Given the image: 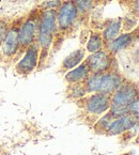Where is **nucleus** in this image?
I'll list each match as a JSON object with an SVG mask.
<instances>
[{"mask_svg": "<svg viewBox=\"0 0 139 155\" xmlns=\"http://www.w3.org/2000/svg\"><path fill=\"white\" fill-rule=\"evenodd\" d=\"M57 10H44L38 21L37 44L40 48V58L45 60L53 45L57 31Z\"/></svg>", "mask_w": 139, "mask_h": 155, "instance_id": "obj_1", "label": "nucleus"}, {"mask_svg": "<svg viewBox=\"0 0 139 155\" xmlns=\"http://www.w3.org/2000/svg\"><path fill=\"white\" fill-rule=\"evenodd\" d=\"M136 97H138L137 87L133 82L124 81L110 97V116L119 118L127 114V106Z\"/></svg>", "mask_w": 139, "mask_h": 155, "instance_id": "obj_2", "label": "nucleus"}, {"mask_svg": "<svg viewBox=\"0 0 139 155\" xmlns=\"http://www.w3.org/2000/svg\"><path fill=\"white\" fill-rule=\"evenodd\" d=\"M114 62V55L106 49H101L95 53L90 54L84 60V63L89 68L90 74L105 73L110 71Z\"/></svg>", "mask_w": 139, "mask_h": 155, "instance_id": "obj_3", "label": "nucleus"}, {"mask_svg": "<svg viewBox=\"0 0 139 155\" xmlns=\"http://www.w3.org/2000/svg\"><path fill=\"white\" fill-rule=\"evenodd\" d=\"M57 12V25L58 29L66 31L75 23L78 15V10L76 8L74 0H68L61 3Z\"/></svg>", "mask_w": 139, "mask_h": 155, "instance_id": "obj_4", "label": "nucleus"}, {"mask_svg": "<svg viewBox=\"0 0 139 155\" xmlns=\"http://www.w3.org/2000/svg\"><path fill=\"white\" fill-rule=\"evenodd\" d=\"M40 48L35 42L26 48L24 57L17 62L15 66L16 72L22 75H27L33 72L39 64Z\"/></svg>", "mask_w": 139, "mask_h": 155, "instance_id": "obj_5", "label": "nucleus"}, {"mask_svg": "<svg viewBox=\"0 0 139 155\" xmlns=\"http://www.w3.org/2000/svg\"><path fill=\"white\" fill-rule=\"evenodd\" d=\"M39 16L31 15L25 21V23L18 29V42L19 47L27 48L29 45L35 42L38 32V21Z\"/></svg>", "mask_w": 139, "mask_h": 155, "instance_id": "obj_6", "label": "nucleus"}, {"mask_svg": "<svg viewBox=\"0 0 139 155\" xmlns=\"http://www.w3.org/2000/svg\"><path fill=\"white\" fill-rule=\"evenodd\" d=\"M124 82V78L114 71L100 73L98 92L110 95Z\"/></svg>", "mask_w": 139, "mask_h": 155, "instance_id": "obj_7", "label": "nucleus"}, {"mask_svg": "<svg viewBox=\"0 0 139 155\" xmlns=\"http://www.w3.org/2000/svg\"><path fill=\"white\" fill-rule=\"evenodd\" d=\"M84 108L91 114H103L110 108V96L100 92L93 93L86 98Z\"/></svg>", "mask_w": 139, "mask_h": 155, "instance_id": "obj_8", "label": "nucleus"}, {"mask_svg": "<svg viewBox=\"0 0 139 155\" xmlns=\"http://www.w3.org/2000/svg\"><path fill=\"white\" fill-rule=\"evenodd\" d=\"M137 118L138 117L132 116V114H124L119 118H114L111 123L108 126L107 133L108 135H120L126 130L133 128L137 124Z\"/></svg>", "mask_w": 139, "mask_h": 155, "instance_id": "obj_9", "label": "nucleus"}, {"mask_svg": "<svg viewBox=\"0 0 139 155\" xmlns=\"http://www.w3.org/2000/svg\"><path fill=\"white\" fill-rule=\"evenodd\" d=\"M18 29L19 28L13 27L8 30L5 34V38L1 43V50L3 56H5L7 58H12L13 56H15L19 48Z\"/></svg>", "mask_w": 139, "mask_h": 155, "instance_id": "obj_10", "label": "nucleus"}, {"mask_svg": "<svg viewBox=\"0 0 139 155\" xmlns=\"http://www.w3.org/2000/svg\"><path fill=\"white\" fill-rule=\"evenodd\" d=\"M136 37L134 34V31L125 32L123 34H119L118 37L111 41L107 46V50L111 55H116L117 53L121 51V50L125 49V48L130 47L134 42V38Z\"/></svg>", "mask_w": 139, "mask_h": 155, "instance_id": "obj_11", "label": "nucleus"}, {"mask_svg": "<svg viewBox=\"0 0 139 155\" xmlns=\"http://www.w3.org/2000/svg\"><path fill=\"white\" fill-rule=\"evenodd\" d=\"M90 75L89 68L84 62L80 63L74 70H70L65 74V80L70 84H76V82H84L87 77Z\"/></svg>", "mask_w": 139, "mask_h": 155, "instance_id": "obj_12", "label": "nucleus"}, {"mask_svg": "<svg viewBox=\"0 0 139 155\" xmlns=\"http://www.w3.org/2000/svg\"><path fill=\"white\" fill-rule=\"evenodd\" d=\"M84 55H86V51H84V48H78V49L72 51V53L68 56H66L63 61H62L61 70L62 71H70V70H73L74 68H76V66L81 63V61L84 58Z\"/></svg>", "mask_w": 139, "mask_h": 155, "instance_id": "obj_13", "label": "nucleus"}, {"mask_svg": "<svg viewBox=\"0 0 139 155\" xmlns=\"http://www.w3.org/2000/svg\"><path fill=\"white\" fill-rule=\"evenodd\" d=\"M121 28H122V18H117L114 21H110L105 27V29H104V31L102 33L103 43L107 46L110 42L114 41L120 34Z\"/></svg>", "mask_w": 139, "mask_h": 155, "instance_id": "obj_14", "label": "nucleus"}, {"mask_svg": "<svg viewBox=\"0 0 139 155\" xmlns=\"http://www.w3.org/2000/svg\"><path fill=\"white\" fill-rule=\"evenodd\" d=\"M104 47V43H103V39H102V33L98 31H94L90 34L89 39L87 41L86 44V49L89 51L90 54L95 53L98 50L103 49Z\"/></svg>", "mask_w": 139, "mask_h": 155, "instance_id": "obj_15", "label": "nucleus"}, {"mask_svg": "<svg viewBox=\"0 0 139 155\" xmlns=\"http://www.w3.org/2000/svg\"><path fill=\"white\" fill-rule=\"evenodd\" d=\"M88 93L84 88V82H76V84H71L70 89H68V94L74 98H80L84 97Z\"/></svg>", "mask_w": 139, "mask_h": 155, "instance_id": "obj_16", "label": "nucleus"}, {"mask_svg": "<svg viewBox=\"0 0 139 155\" xmlns=\"http://www.w3.org/2000/svg\"><path fill=\"white\" fill-rule=\"evenodd\" d=\"M74 3L81 14L89 13L94 7V0H74Z\"/></svg>", "mask_w": 139, "mask_h": 155, "instance_id": "obj_17", "label": "nucleus"}, {"mask_svg": "<svg viewBox=\"0 0 139 155\" xmlns=\"http://www.w3.org/2000/svg\"><path fill=\"white\" fill-rule=\"evenodd\" d=\"M136 25H137V17H135L134 15H133L132 17H128V16L124 17L122 26H123L124 30H125L126 32H130L132 29H134V28L136 27Z\"/></svg>", "mask_w": 139, "mask_h": 155, "instance_id": "obj_18", "label": "nucleus"}, {"mask_svg": "<svg viewBox=\"0 0 139 155\" xmlns=\"http://www.w3.org/2000/svg\"><path fill=\"white\" fill-rule=\"evenodd\" d=\"M61 0H49L43 3V7L45 8V10H56L61 5Z\"/></svg>", "mask_w": 139, "mask_h": 155, "instance_id": "obj_19", "label": "nucleus"}, {"mask_svg": "<svg viewBox=\"0 0 139 155\" xmlns=\"http://www.w3.org/2000/svg\"><path fill=\"white\" fill-rule=\"evenodd\" d=\"M5 27H3L2 25H1V23H0V34H5Z\"/></svg>", "mask_w": 139, "mask_h": 155, "instance_id": "obj_20", "label": "nucleus"}, {"mask_svg": "<svg viewBox=\"0 0 139 155\" xmlns=\"http://www.w3.org/2000/svg\"><path fill=\"white\" fill-rule=\"evenodd\" d=\"M119 1H121V2H123V3H131V2H133L134 0H119Z\"/></svg>", "mask_w": 139, "mask_h": 155, "instance_id": "obj_21", "label": "nucleus"}, {"mask_svg": "<svg viewBox=\"0 0 139 155\" xmlns=\"http://www.w3.org/2000/svg\"><path fill=\"white\" fill-rule=\"evenodd\" d=\"M101 1H104V0H94V3H95V2H101Z\"/></svg>", "mask_w": 139, "mask_h": 155, "instance_id": "obj_22", "label": "nucleus"}]
</instances>
